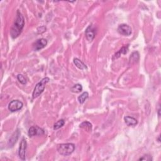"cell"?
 Listing matches in <instances>:
<instances>
[{
    "label": "cell",
    "instance_id": "ba28073f",
    "mask_svg": "<svg viewBox=\"0 0 161 161\" xmlns=\"http://www.w3.org/2000/svg\"><path fill=\"white\" fill-rule=\"evenodd\" d=\"M44 134V131L43 129L40 128L38 127H31L28 130V136L30 137H32L35 135H41Z\"/></svg>",
    "mask_w": 161,
    "mask_h": 161
},
{
    "label": "cell",
    "instance_id": "277c9868",
    "mask_svg": "<svg viewBox=\"0 0 161 161\" xmlns=\"http://www.w3.org/2000/svg\"><path fill=\"white\" fill-rule=\"evenodd\" d=\"M23 104L20 100H13L9 103L8 110L11 112H15L23 108Z\"/></svg>",
    "mask_w": 161,
    "mask_h": 161
},
{
    "label": "cell",
    "instance_id": "30bf717a",
    "mask_svg": "<svg viewBox=\"0 0 161 161\" xmlns=\"http://www.w3.org/2000/svg\"><path fill=\"white\" fill-rule=\"evenodd\" d=\"M124 120L125 124L129 127H134L137 124V120L134 117L132 116H125L124 118Z\"/></svg>",
    "mask_w": 161,
    "mask_h": 161
},
{
    "label": "cell",
    "instance_id": "ac0fdd59",
    "mask_svg": "<svg viewBox=\"0 0 161 161\" xmlns=\"http://www.w3.org/2000/svg\"><path fill=\"white\" fill-rule=\"evenodd\" d=\"M17 79H18V81L20 82V83L21 84H27L26 79H25V77L22 74H18L17 75Z\"/></svg>",
    "mask_w": 161,
    "mask_h": 161
},
{
    "label": "cell",
    "instance_id": "7c38bea8",
    "mask_svg": "<svg viewBox=\"0 0 161 161\" xmlns=\"http://www.w3.org/2000/svg\"><path fill=\"white\" fill-rule=\"evenodd\" d=\"M74 64L76 67L81 69V70H84V69H87V66L84 64V62H82L81 60H79L77 58H75L73 60Z\"/></svg>",
    "mask_w": 161,
    "mask_h": 161
},
{
    "label": "cell",
    "instance_id": "ffe728a7",
    "mask_svg": "<svg viewBox=\"0 0 161 161\" xmlns=\"http://www.w3.org/2000/svg\"><path fill=\"white\" fill-rule=\"evenodd\" d=\"M152 160V158H151V157L150 156H148V155L144 156L142 157H141V158L138 159V160Z\"/></svg>",
    "mask_w": 161,
    "mask_h": 161
},
{
    "label": "cell",
    "instance_id": "7a4b0ae2",
    "mask_svg": "<svg viewBox=\"0 0 161 161\" xmlns=\"http://www.w3.org/2000/svg\"><path fill=\"white\" fill-rule=\"evenodd\" d=\"M58 152L63 156H67L74 152L75 150V145L72 143L61 144L57 147Z\"/></svg>",
    "mask_w": 161,
    "mask_h": 161
},
{
    "label": "cell",
    "instance_id": "52a82bcc",
    "mask_svg": "<svg viewBox=\"0 0 161 161\" xmlns=\"http://www.w3.org/2000/svg\"><path fill=\"white\" fill-rule=\"evenodd\" d=\"M47 45V40L45 39H40L37 40L36 42H35L33 45V49L35 51H39V50L43 49L44 47Z\"/></svg>",
    "mask_w": 161,
    "mask_h": 161
},
{
    "label": "cell",
    "instance_id": "6da1fadb",
    "mask_svg": "<svg viewBox=\"0 0 161 161\" xmlns=\"http://www.w3.org/2000/svg\"><path fill=\"white\" fill-rule=\"evenodd\" d=\"M25 26V19L23 16L18 10L17 13V17L13 25L11 28L10 35L12 39H16L21 34Z\"/></svg>",
    "mask_w": 161,
    "mask_h": 161
},
{
    "label": "cell",
    "instance_id": "5bb4252c",
    "mask_svg": "<svg viewBox=\"0 0 161 161\" xmlns=\"http://www.w3.org/2000/svg\"><path fill=\"white\" fill-rule=\"evenodd\" d=\"M88 98H89V94H88V93L84 92L77 98L78 102L80 104H83L85 102H86Z\"/></svg>",
    "mask_w": 161,
    "mask_h": 161
},
{
    "label": "cell",
    "instance_id": "d6986e66",
    "mask_svg": "<svg viewBox=\"0 0 161 161\" xmlns=\"http://www.w3.org/2000/svg\"><path fill=\"white\" fill-rule=\"evenodd\" d=\"M46 31V27L42 26V27H39L37 28V32L38 33H42L43 32H45Z\"/></svg>",
    "mask_w": 161,
    "mask_h": 161
},
{
    "label": "cell",
    "instance_id": "8fae6325",
    "mask_svg": "<svg viewBox=\"0 0 161 161\" xmlns=\"http://www.w3.org/2000/svg\"><path fill=\"white\" fill-rule=\"evenodd\" d=\"M139 58H140L139 53L138 52H134L132 53L131 56L130 57V59H129V63H130V64H134L135 63H136L138 61Z\"/></svg>",
    "mask_w": 161,
    "mask_h": 161
},
{
    "label": "cell",
    "instance_id": "5b68a950",
    "mask_svg": "<svg viewBox=\"0 0 161 161\" xmlns=\"http://www.w3.org/2000/svg\"><path fill=\"white\" fill-rule=\"evenodd\" d=\"M27 147V142L26 140L23 138L21 141L18 150V156L22 160H25V157H26L25 156H26Z\"/></svg>",
    "mask_w": 161,
    "mask_h": 161
},
{
    "label": "cell",
    "instance_id": "4fadbf2b",
    "mask_svg": "<svg viewBox=\"0 0 161 161\" xmlns=\"http://www.w3.org/2000/svg\"><path fill=\"white\" fill-rule=\"evenodd\" d=\"M128 45L123 47L117 53H115L114 57L116 59H117V58L120 57L122 54H126V53H127L128 52Z\"/></svg>",
    "mask_w": 161,
    "mask_h": 161
},
{
    "label": "cell",
    "instance_id": "9c48e42d",
    "mask_svg": "<svg viewBox=\"0 0 161 161\" xmlns=\"http://www.w3.org/2000/svg\"><path fill=\"white\" fill-rule=\"evenodd\" d=\"M95 29L93 28L92 25H90V26L86 28V31H85V35H86V39L88 41H90V42H91V41L93 40L94 37H95Z\"/></svg>",
    "mask_w": 161,
    "mask_h": 161
},
{
    "label": "cell",
    "instance_id": "2e32d148",
    "mask_svg": "<svg viewBox=\"0 0 161 161\" xmlns=\"http://www.w3.org/2000/svg\"><path fill=\"white\" fill-rule=\"evenodd\" d=\"M82 90H83V87H82L81 84H75L71 88V91L72 93H80V92H81Z\"/></svg>",
    "mask_w": 161,
    "mask_h": 161
},
{
    "label": "cell",
    "instance_id": "9a60e30c",
    "mask_svg": "<svg viewBox=\"0 0 161 161\" xmlns=\"http://www.w3.org/2000/svg\"><path fill=\"white\" fill-rule=\"evenodd\" d=\"M80 128H83L87 131H91L92 130V124L89 122L85 121L80 125Z\"/></svg>",
    "mask_w": 161,
    "mask_h": 161
},
{
    "label": "cell",
    "instance_id": "e0dca14e",
    "mask_svg": "<svg viewBox=\"0 0 161 161\" xmlns=\"http://www.w3.org/2000/svg\"><path fill=\"white\" fill-rule=\"evenodd\" d=\"M64 124H65L64 120H63V119L59 120L57 122L54 124V125H53V130H58V129L62 127Z\"/></svg>",
    "mask_w": 161,
    "mask_h": 161
},
{
    "label": "cell",
    "instance_id": "8992f818",
    "mask_svg": "<svg viewBox=\"0 0 161 161\" xmlns=\"http://www.w3.org/2000/svg\"><path fill=\"white\" fill-rule=\"evenodd\" d=\"M117 30L120 34L124 36H130L132 34V28L127 24L120 25Z\"/></svg>",
    "mask_w": 161,
    "mask_h": 161
},
{
    "label": "cell",
    "instance_id": "3957f363",
    "mask_svg": "<svg viewBox=\"0 0 161 161\" xmlns=\"http://www.w3.org/2000/svg\"><path fill=\"white\" fill-rule=\"evenodd\" d=\"M50 81V79L49 77H44L43 79H42L39 83H38L35 87L33 91V94H32V97L33 98H37V97H39L41 94H42L45 88V86L46 84L49 83Z\"/></svg>",
    "mask_w": 161,
    "mask_h": 161
}]
</instances>
